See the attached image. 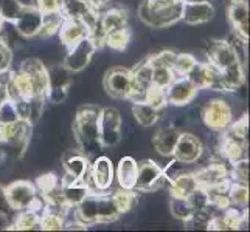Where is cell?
Listing matches in <instances>:
<instances>
[{
    "label": "cell",
    "instance_id": "1",
    "mask_svg": "<svg viewBox=\"0 0 250 232\" xmlns=\"http://www.w3.org/2000/svg\"><path fill=\"white\" fill-rule=\"evenodd\" d=\"M207 56H208V64L219 74V91H236L243 87L246 81L244 62L239 57L235 45L227 40H214L210 44Z\"/></svg>",
    "mask_w": 250,
    "mask_h": 232
},
{
    "label": "cell",
    "instance_id": "2",
    "mask_svg": "<svg viewBox=\"0 0 250 232\" xmlns=\"http://www.w3.org/2000/svg\"><path fill=\"white\" fill-rule=\"evenodd\" d=\"M101 107L95 104H84L78 108L73 119V133L78 149L85 157H92L98 150H101L100 132H98V119Z\"/></svg>",
    "mask_w": 250,
    "mask_h": 232
},
{
    "label": "cell",
    "instance_id": "3",
    "mask_svg": "<svg viewBox=\"0 0 250 232\" xmlns=\"http://www.w3.org/2000/svg\"><path fill=\"white\" fill-rule=\"evenodd\" d=\"M247 132H249V115L244 113L239 119L231 123L226 130L221 132L219 152L230 164L247 158Z\"/></svg>",
    "mask_w": 250,
    "mask_h": 232
},
{
    "label": "cell",
    "instance_id": "4",
    "mask_svg": "<svg viewBox=\"0 0 250 232\" xmlns=\"http://www.w3.org/2000/svg\"><path fill=\"white\" fill-rule=\"evenodd\" d=\"M182 2L160 3L154 0H143L139 6V19L149 28H169L182 20Z\"/></svg>",
    "mask_w": 250,
    "mask_h": 232
},
{
    "label": "cell",
    "instance_id": "5",
    "mask_svg": "<svg viewBox=\"0 0 250 232\" xmlns=\"http://www.w3.org/2000/svg\"><path fill=\"white\" fill-rule=\"evenodd\" d=\"M5 187H6L8 201H10L14 212L33 209L41 214V211L45 208L44 201H42L36 191L34 183L27 181V179H17V181H13L11 184H8Z\"/></svg>",
    "mask_w": 250,
    "mask_h": 232
},
{
    "label": "cell",
    "instance_id": "6",
    "mask_svg": "<svg viewBox=\"0 0 250 232\" xmlns=\"http://www.w3.org/2000/svg\"><path fill=\"white\" fill-rule=\"evenodd\" d=\"M202 123L211 132L221 133L233 123V110L227 101L221 98H213L207 101L201 110Z\"/></svg>",
    "mask_w": 250,
    "mask_h": 232
},
{
    "label": "cell",
    "instance_id": "7",
    "mask_svg": "<svg viewBox=\"0 0 250 232\" xmlns=\"http://www.w3.org/2000/svg\"><path fill=\"white\" fill-rule=\"evenodd\" d=\"M103 87L106 93L114 99H126L131 101L134 94L132 73L129 68L114 67L106 71L103 79Z\"/></svg>",
    "mask_w": 250,
    "mask_h": 232
},
{
    "label": "cell",
    "instance_id": "8",
    "mask_svg": "<svg viewBox=\"0 0 250 232\" xmlns=\"http://www.w3.org/2000/svg\"><path fill=\"white\" fill-rule=\"evenodd\" d=\"M122 115L115 107H101L98 132L101 147H115L122 141Z\"/></svg>",
    "mask_w": 250,
    "mask_h": 232
},
{
    "label": "cell",
    "instance_id": "9",
    "mask_svg": "<svg viewBox=\"0 0 250 232\" xmlns=\"http://www.w3.org/2000/svg\"><path fill=\"white\" fill-rule=\"evenodd\" d=\"M127 19H129L127 11L122 6L110 8V10L100 14L97 28H95V31L90 34V37L93 39L97 48L104 47V36L107 33L118 30V28H123V27H127Z\"/></svg>",
    "mask_w": 250,
    "mask_h": 232
},
{
    "label": "cell",
    "instance_id": "10",
    "mask_svg": "<svg viewBox=\"0 0 250 232\" xmlns=\"http://www.w3.org/2000/svg\"><path fill=\"white\" fill-rule=\"evenodd\" d=\"M59 11L64 16V19L83 22L90 34L98 25V11L92 8L85 0H59Z\"/></svg>",
    "mask_w": 250,
    "mask_h": 232
},
{
    "label": "cell",
    "instance_id": "11",
    "mask_svg": "<svg viewBox=\"0 0 250 232\" xmlns=\"http://www.w3.org/2000/svg\"><path fill=\"white\" fill-rule=\"evenodd\" d=\"M72 71L67 70L62 64L51 65L48 68V91L47 101L53 104H61L65 101L68 89L72 87Z\"/></svg>",
    "mask_w": 250,
    "mask_h": 232
},
{
    "label": "cell",
    "instance_id": "12",
    "mask_svg": "<svg viewBox=\"0 0 250 232\" xmlns=\"http://www.w3.org/2000/svg\"><path fill=\"white\" fill-rule=\"evenodd\" d=\"M97 50L98 48L90 36L84 37L80 42H76L75 45H72L70 48H67V54H65L62 65L72 73H80L92 62L93 54Z\"/></svg>",
    "mask_w": 250,
    "mask_h": 232
},
{
    "label": "cell",
    "instance_id": "13",
    "mask_svg": "<svg viewBox=\"0 0 250 232\" xmlns=\"http://www.w3.org/2000/svg\"><path fill=\"white\" fill-rule=\"evenodd\" d=\"M247 208H236V206H230V208L219 211L218 214L205 223L208 231H236L241 229L249 218Z\"/></svg>",
    "mask_w": 250,
    "mask_h": 232
},
{
    "label": "cell",
    "instance_id": "14",
    "mask_svg": "<svg viewBox=\"0 0 250 232\" xmlns=\"http://www.w3.org/2000/svg\"><path fill=\"white\" fill-rule=\"evenodd\" d=\"M167 181L163 177V169L154 160H145L139 164L137 178L134 184L135 192H152Z\"/></svg>",
    "mask_w": 250,
    "mask_h": 232
},
{
    "label": "cell",
    "instance_id": "15",
    "mask_svg": "<svg viewBox=\"0 0 250 232\" xmlns=\"http://www.w3.org/2000/svg\"><path fill=\"white\" fill-rule=\"evenodd\" d=\"M114 179H115V169L110 158L98 157L93 161V164H90L87 181L90 187H93L92 191L106 192L107 189H110V186L114 184Z\"/></svg>",
    "mask_w": 250,
    "mask_h": 232
},
{
    "label": "cell",
    "instance_id": "16",
    "mask_svg": "<svg viewBox=\"0 0 250 232\" xmlns=\"http://www.w3.org/2000/svg\"><path fill=\"white\" fill-rule=\"evenodd\" d=\"M197 93H199V90L187 76H177L165 90L167 104L176 107L188 106L189 102L196 99Z\"/></svg>",
    "mask_w": 250,
    "mask_h": 232
},
{
    "label": "cell",
    "instance_id": "17",
    "mask_svg": "<svg viewBox=\"0 0 250 232\" xmlns=\"http://www.w3.org/2000/svg\"><path fill=\"white\" fill-rule=\"evenodd\" d=\"M204 145L202 141L193 133H180L176 144L172 158L177 160L182 164H194V162L202 157Z\"/></svg>",
    "mask_w": 250,
    "mask_h": 232
},
{
    "label": "cell",
    "instance_id": "18",
    "mask_svg": "<svg viewBox=\"0 0 250 232\" xmlns=\"http://www.w3.org/2000/svg\"><path fill=\"white\" fill-rule=\"evenodd\" d=\"M227 16L235 36L246 44L249 40V2L247 0H230Z\"/></svg>",
    "mask_w": 250,
    "mask_h": 232
},
{
    "label": "cell",
    "instance_id": "19",
    "mask_svg": "<svg viewBox=\"0 0 250 232\" xmlns=\"http://www.w3.org/2000/svg\"><path fill=\"white\" fill-rule=\"evenodd\" d=\"M193 174L196 177L197 184L207 189V191H211V189H216L230 181V174L222 162H211V164H207L199 170L193 172Z\"/></svg>",
    "mask_w": 250,
    "mask_h": 232
},
{
    "label": "cell",
    "instance_id": "20",
    "mask_svg": "<svg viewBox=\"0 0 250 232\" xmlns=\"http://www.w3.org/2000/svg\"><path fill=\"white\" fill-rule=\"evenodd\" d=\"M42 17H44V14L34 5H25L19 17H17V20L13 25L22 37L33 39L39 36V31L42 27Z\"/></svg>",
    "mask_w": 250,
    "mask_h": 232
},
{
    "label": "cell",
    "instance_id": "21",
    "mask_svg": "<svg viewBox=\"0 0 250 232\" xmlns=\"http://www.w3.org/2000/svg\"><path fill=\"white\" fill-rule=\"evenodd\" d=\"M21 68H23L28 73L30 79L33 82L34 89V98H45L48 91V67L39 61V59H27L21 64Z\"/></svg>",
    "mask_w": 250,
    "mask_h": 232
},
{
    "label": "cell",
    "instance_id": "22",
    "mask_svg": "<svg viewBox=\"0 0 250 232\" xmlns=\"http://www.w3.org/2000/svg\"><path fill=\"white\" fill-rule=\"evenodd\" d=\"M132 84H134V94L131 102H140L145 101V94L152 87V67L145 59L140 64H137L132 70Z\"/></svg>",
    "mask_w": 250,
    "mask_h": 232
},
{
    "label": "cell",
    "instance_id": "23",
    "mask_svg": "<svg viewBox=\"0 0 250 232\" xmlns=\"http://www.w3.org/2000/svg\"><path fill=\"white\" fill-rule=\"evenodd\" d=\"M187 77L196 85L197 90H218L219 74L208 62H196Z\"/></svg>",
    "mask_w": 250,
    "mask_h": 232
},
{
    "label": "cell",
    "instance_id": "24",
    "mask_svg": "<svg viewBox=\"0 0 250 232\" xmlns=\"http://www.w3.org/2000/svg\"><path fill=\"white\" fill-rule=\"evenodd\" d=\"M62 164L65 169V175L73 179H89V170H90V162L89 157H85L84 153L78 152H70L62 158Z\"/></svg>",
    "mask_w": 250,
    "mask_h": 232
},
{
    "label": "cell",
    "instance_id": "25",
    "mask_svg": "<svg viewBox=\"0 0 250 232\" xmlns=\"http://www.w3.org/2000/svg\"><path fill=\"white\" fill-rule=\"evenodd\" d=\"M214 6L211 2L204 3H189L182 8V22L187 25H204L213 20Z\"/></svg>",
    "mask_w": 250,
    "mask_h": 232
},
{
    "label": "cell",
    "instance_id": "26",
    "mask_svg": "<svg viewBox=\"0 0 250 232\" xmlns=\"http://www.w3.org/2000/svg\"><path fill=\"white\" fill-rule=\"evenodd\" d=\"M58 36H59V40L62 42V45L70 48L72 45L76 44V42H80L81 39L90 36V31L80 20L64 19L61 27H59V30H58Z\"/></svg>",
    "mask_w": 250,
    "mask_h": 232
},
{
    "label": "cell",
    "instance_id": "27",
    "mask_svg": "<svg viewBox=\"0 0 250 232\" xmlns=\"http://www.w3.org/2000/svg\"><path fill=\"white\" fill-rule=\"evenodd\" d=\"M179 135H180V132L176 127L168 125V127L159 128L152 138L154 149H156V152L159 155H162V157H172L177 140H179Z\"/></svg>",
    "mask_w": 250,
    "mask_h": 232
},
{
    "label": "cell",
    "instance_id": "28",
    "mask_svg": "<svg viewBox=\"0 0 250 232\" xmlns=\"http://www.w3.org/2000/svg\"><path fill=\"white\" fill-rule=\"evenodd\" d=\"M137 170H139V162L132 157H123L118 161V166L115 169L117 183L122 189H134Z\"/></svg>",
    "mask_w": 250,
    "mask_h": 232
},
{
    "label": "cell",
    "instance_id": "29",
    "mask_svg": "<svg viewBox=\"0 0 250 232\" xmlns=\"http://www.w3.org/2000/svg\"><path fill=\"white\" fill-rule=\"evenodd\" d=\"M31 133H33V123L27 121V119H21V121L17 123V127H16V132L13 135V138L10 140V143H8L19 158L23 157L25 152H27Z\"/></svg>",
    "mask_w": 250,
    "mask_h": 232
},
{
    "label": "cell",
    "instance_id": "30",
    "mask_svg": "<svg viewBox=\"0 0 250 232\" xmlns=\"http://www.w3.org/2000/svg\"><path fill=\"white\" fill-rule=\"evenodd\" d=\"M168 183H169L171 196H182V198H187V196L199 186L193 172H182V174H179Z\"/></svg>",
    "mask_w": 250,
    "mask_h": 232
},
{
    "label": "cell",
    "instance_id": "31",
    "mask_svg": "<svg viewBox=\"0 0 250 232\" xmlns=\"http://www.w3.org/2000/svg\"><path fill=\"white\" fill-rule=\"evenodd\" d=\"M160 111L162 110L156 108L146 101L132 102V115L142 127H152L154 124H157L160 119Z\"/></svg>",
    "mask_w": 250,
    "mask_h": 232
},
{
    "label": "cell",
    "instance_id": "32",
    "mask_svg": "<svg viewBox=\"0 0 250 232\" xmlns=\"http://www.w3.org/2000/svg\"><path fill=\"white\" fill-rule=\"evenodd\" d=\"M67 220L61 211L44 208L39 214V229L41 231H62L65 229Z\"/></svg>",
    "mask_w": 250,
    "mask_h": 232
},
{
    "label": "cell",
    "instance_id": "33",
    "mask_svg": "<svg viewBox=\"0 0 250 232\" xmlns=\"http://www.w3.org/2000/svg\"><path fill=\"white\" fill-rule=\"evenodd\" d=\"M120 215H122V214L118 212L112 196L100 192L98 194V225L114 223L120 218Z\"/></svg>",
    "mask_w": 250,
    "mask_h": 232
},
{
    "label": "cell",
    "instance_id": "34",
    "mask_svg": "<svg viewBox=\"0 0 250 232\" xmlns=\"http://www.w3.org/2000/svg\"><path fill=\"white\" fill-rule=\"evenodd\" d=\"M11 231H34L39 229V212L33 209L19 211V214L14 217L11 225L8 226Z\"/></svg>",
    "mask_w": 250,
    "mask_h": 232
},
{
    "label": "cell",
    "instance_id": "35",
    "mask_svg": "<svg viewBox=\"0 0 250 232\" xmlns=\"http://www.w3.org/2000/svg\"><path fill=\"white\" fill-rule=\"evenodd\" d=\"M131 37H132V31L127 25V27L107 33L104 36V47H109L110 50H115V51H123L127 48Z\"/></svg>",
    "mask_w": 250,
    "mask_h": 232
},
{
    "label": "cell",
    "instance_id": "36",
    "mask_svg": "<svg viewBox=\"0 0 250 232\" xmlns=\"http://www.w3.org/2000/svg\"><path fill=\"white\" fill-rule=\"evenodd\" d=\"M112 200H114L118 212L122 214H129L137 204V194L134 189H122L120 187L118 191H115L110 195Z\"/></svg>",
    "mask_w": 250,
    "mask_h": 232
},
{
    "label": "cell",
    "instance_id": "37",
    "mask_svg": "<svg viewBox=\"0 0 250 232\" xmlns=\"http://www.w3.org/2000/svg\"><path fill=\"white\" fill-rule=\"evenodd\" d=\"M227 194L231 206H236V208H243V209L249 206V184L231 181L230 179Z\"/></svg>",
    "mask_w": 250,
    "mask_h": 232
},
{
    "label": "cell",
    "instance_id": "38",
    "mask_svg": "<svg viewBox=\"0 0 250 232\" xmlns=\"http://www.w3.org/2000/svg\"><path fill=\"white\" fill-rule=\"evenodd\" d=\"M146 59H148V57H146ZM151 67H152V85H156V87H159V89L167 90L168 85L177 77L174 70H172V67H169V65L151 64Z\"/></svg>",
    "mask_w": 250,
    "mask_h": 232
},
{
    "label": "cell",
    "instance_id": "39",
    "mask_svg": "<svg viewBox=\"0 0 250 232\" xmlns=\"http://www.w3.org/2000/svg\"><path fill=\"white\" fill-rule=\"evenodd\" d=\"M36 191L39 194V196H47L50 194L56 192L59 187H61V179L53 172H48V174H42L41 177H38L36 183Z\"/></svg>",
    "mask_w": 250,
    "mask_h": 232
},
{
    "label": "cell",
    "instance_id": "40",
    "mask_svg": "<svg viewBox=\"0 0 250 232\" xmlns=\"http://www.w3.org/2000/svg\"><path fill=\"white\" fill-rule=\"evenodd\" d=\"M171 214L174 215L177 220L184 221V223H189L193 220L194 211L189 206L187 198H182V196H171Z\"/></svg>",
    "mask_w": 250,
    "mask_h": 232
},
{
    "label": "cell",
    "instance_id": "41",
    "mask_svg": "<svg viewBox=\"0 0 250 232\" xmlns=\"http://www.w3.org/2000/svg\"><path fill=\"white\" fill-rule=\"evenodd\" d=\"M62 20H64V16L61 14V11L44 14V17H42V27L39 31V36L50 37V36H53V34H56L59 27H61Z\"/></svg>",
    "mask_w": 250,
    "mask_h": 232
},
{
    "label": "cell",
    "instance_id": "42",
    "mask_svg": "<svg viewBox=\"0 0 250 232\" xmlns=\"http://www.w3.org/2000/svg\"><path fill=\"white\" fill-rule=\"evenodd\" d=\"M187 200L189 203V206L193 208L194 212H199V211H204L207 208H210V194L207 189L197 186L194 191L187 196Z\"/></svg>",
    "mask_w": 250,
    "mask_h": 232
},
{
    "label": "cell",
    "instance_id": "43",
    "mask_svg": "<svg viewBox=\"0 0 250 232\" xmlns=\"http://www.w3.org/2000/svg\"><path fill=\"white\" fill-rule=\"evenodd\" d=\"M23 6L25 5L21 0H2V3H0V14H2L5 22L14 23L21 11L23 10Z\"/></svg>",
    "mask_w": 250,
    "mask_h": 232
},
{
    "label": "cell",
    "instance_id": "44",
    "mask_svg": "<svg viewBox=\"0 0 250 232\" xmlns=\"http://www.w3.org/2000/svg\"><path fill=\"white\" fill-rule=\"evenodd\" d=\"M197 59L189 54V53H177L176 59H174V64H172V70H174L176 76H187L191 68L196 65Z\"/></svg>",
    "mask_w": 250,
    "mask_h": 232
},
{
    "label": "cell",
    "instance_id": "45",
    "mask_svg": "<svg viewBox=\"0 0 250 232\" xmlns=\"http://www.w3.org/2000/svg\"><path fill=\"white\" fill-rule=\"evenodd\" d=\"M145 101L149 102L151 106H154L159 110H163L168 104H167V96H165V90L163 89H159L156 85H152V87L146 91L145 94Z\"/></svg>",
    "mask_w": 250,
    "mask_h": 232
},
{
    "label": "cell",
    "instance_id": "46",
    "mask_svg": "<svg viewBox=\"0 0 250 232\" xmlns=\"http://www.w3.org/2000/svg\"><path fill=\"white\" fill-rule=\"evenodd\" d=\"M231 166H233V170L229 172L231 181H239V183L249 184V160L238 161Z\"/></svg>",
    "mask_w": 250,
    "mask_h": 232
},
{
    "label": "cell",
    "instance_id": "47",
    "mask_svg": "<svg viewBox=\"0 0 250 232\" xmlns=\"http://www.w3.org/2000/svg\"><path fill=\"white\" fill-rule=\"evenodd\" d=\"M19 115H17V110L13 104V101L6 99L2 107H0V124H11L19 121Z\"/></svg>",
    "mask_w": 250,
    "mask_h": 232
},
{
    "label": "cell",
    "instance_id": "48",
    "mask_svg": "<svg viewBox=\"0 0 250 232\" xmlns=\"http://www.w3.org/2000/svg\"><path fill=\"white\" fill-rule=\"evenodd\" d=\"M13 64V51L5 40L0 39V74L6 73Z\"/></svg>",
    "mask_w": 250,
    "mask_h": 232
},
{
    "label": "cell",
    "instance_id": "49",
    "mask_svg": "<svg viewBox=\"0 0 250 232\" xmlns=\"http://www.w3.org/2000/svg\"><path fill=\"white\" fill-rule=\"evenodd\" d=\"M13 208L10 201H8L6 195V187L3 184H0V218H10L13 215Z\"/></svg>",
    "mask_w": 250,
    "mask_h": 232
},
{
    "label": "cell",
    "instance_id": "50",
    "mask_svg": "<svg viewBox=\"0 0 250 232\" xmlns=\"http://www.w3.org/2000/svg\"><path fill=\"white\" fill-rule=\"evenodd\" d=\"M185 164H182V162H179L177 160L172 158V161L169 162V164L163 169V177H165L167 181H171L172 178L177 177L179 174H182V172H185Z\"/></svg>",
    "mask_w": 250,
    "mask_h": 232
},
{
    "label": "cell",
    "instance_id": "51",
    "mask_svg": "<svg viewBox=\"0 0 250 232\" xmlns=\"http://www.w3.org/2000/svg\"><path fill=\"white\" fill-rule=\"evenodd\" d=\"M33 3L42 14L59 11V0H33Z\"/></svg>",
    "mask_w": 250,
    "mask_h": 232
},
{
    "label": "cell",
    "instance_id": "52",
    "mask_svg": "<svg viewBox=\"0 0 250 232\" xmlns=\"http://www.w3.org/2000/svg\"><path fill=\"white\" fill-rule=\"evenodd\" d=\"M85 2H87L92 8H95V10H101V8L103 6H106L109 2H110V0H85Z\"/></svg>",
    "mask_w": 250,
    "mask_h": 232
},
{
    "label": "cell",
    "instance_id": "53",
    "mask_svg": "<svg viewBox=\"0 0 250 232\" xmlns=\"http://www.w3.org/2000/svg\"><path fill=\"white\" fill-rule=\"evenodd\" d=\"M6 99H8V94H6L5 82H0V107H2V104H3Z\"/></svg>",
    "mask_w": 250,
    "mask_h": 232
},
{
    "label": "cell",
    "instance_id": "54",
    "mask_svg": "<svg viewBox=\"0 0 250 232\" xmlns=\"http://www.w3.org/2000/svg\"><path fill=\"white\" fill-rule=\"evenodd\" d=\"M184 5H189V3H204V2H211V0H180Z\"/></svg>",
    "mask_w": 250,
    "mask_h": 232
},
{
    "label": "cell",
    "instance_id": "55",
    "mask_svg": "<svg viewBox=\"0 0 250 232\" xmlns=\"http://www.w3.org/2000/svg\"><path fill=\"white\" fill-rule=\"evenodd\" d=\"M3 23H5V20H3L2 14H0V31H2V28H3Z\"/></svg>",
    "mask_w": 250,
    "mask_h": 232
}]
</instances>
